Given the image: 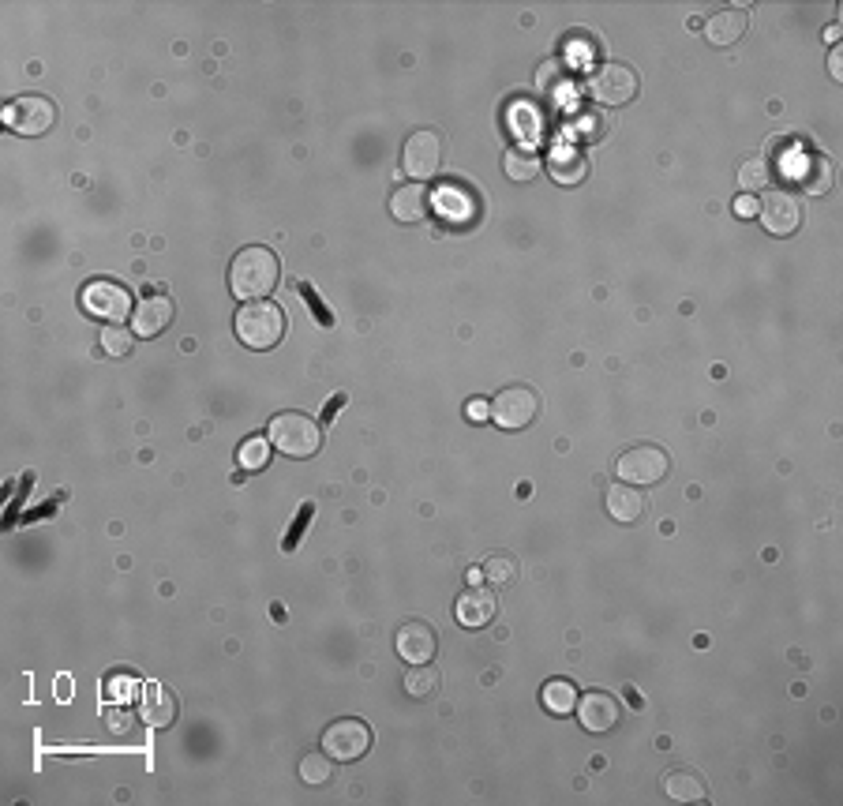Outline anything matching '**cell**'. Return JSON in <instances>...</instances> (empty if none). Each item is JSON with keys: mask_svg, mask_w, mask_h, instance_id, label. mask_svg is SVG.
Masks as SVG:
<instances>
[{"mask_svg": "<svg viewBox=\"0 0 843 806\" xmlns=\"http://www.w3.org/2000/svg\"><path fill=\"white\" fill-rule=\"evenodd\" d=\"M79 304L90 319H102V323H124L132 308V289L128 285H117L109 278H98V282H87L83 293H79Z\"/></svg>", "mask_w": 843, "mask_h": 806, "instance_id": "5", "label": "cell"}, {"mask_svg": "<svg viewBox=\"0 0 843 806\" xmlns=\"http://www.w3.org/2000/svg\"><path fill=\"white\" fill-rule=\"evenodd\" d=\"M480 574H484V585H491V589H510V585L518 582V559H514V555L495 552V555L484 559Z\"/></svg>", "mask_w": 843, "mask_h": 806, "instance_id": "27", "label": "cell"}, {"mask_svg": "<svg viewBox=\"0 0 843 806\" xmlns=\"http://www.w3.org/2000/svg\"><path fill=\"white\" fill-rule=\"evenodd\" d=\"M589 94L596 105H626L637 94V75L626 64H600L589 75Z\"/></svg>", "mask_w": 843, "mask_h": 806, "instance_id": "10", "label": "cell"}, {"mask_svg": "<svg viewBox=\"0 0 843 806\" xmlns=\"http://www.w3.org/2000/svg\"><path fill=\"white\" fill-rule=\"evenodd\" d=\"M769 177H772L769 162H765V158H750V162H742V169H739V188L746 195H757L769 188Z\"/></svg>", "mask_w": 843, "mask_h": 806, "instance_id": "30", "label": "cell"}, {"mask_svg": "<svg viewBox=\"0 0 843 806\" xmlns=\"http://www.w3.org/2000/svg\"><path fill=\"white\" fill-rule=\"evenodd\" d=\"M139 717L147 728L162 732L177 720V698L162 687V683H143V694H139Z\"/></svg>", "mask_w": 843, "mask_h": 806, "instance_id": "17", "label": "cell"}, {"mask_svg": "<svg viewBox=\"0 0 843 806\" xmlns=\"http://www.w3.org/2000/svg\"><path fill=\"white\" fill-rule=\"evenodd\" d=\"M173 319H177L173 300L165 297V293H147V297L135 304L132 330L139 338H158V334H165V330L173 327Z\"/></svg>", "mask_w": 843, "mask_h": 806, "instance_id": "14", "label": "cell"}, {"mask_svg": "<svg viewBox=\"0 0 843 806\" xmlns=\"http://www.w3.org/2000/svg\"><path fill=\"white\" fill-rule=\"evenodd\" d=\"M480 582H484V574H480V567H473L469 570V585H480Z\"/></svg>", "mask_w": 843, "mask_h": 806, "instance_id": "41", "label": "cell"}, {"mask_svg": "<svg viewBox=\"0 0 843 806\" xmlns=\"http://www.w3.org/2000/svg\"><path fill=\"white\" fill-rule=\"evenodd\" d=\"M615 473H619L622 484L630 488H652L671 473V458H667L664 447H652V443H637L622 454L615 462Z\"/></svg>", "mask_w": 843, "mask_h": 806, "instance_id": "4", "label": "cell"}, {"mask_svg": "<svg viewBox=\"0 0 843 806\" xmlns=\"http://www.w3.org/2000/svg\"><path fill=\"white\" fill-rule=\"evenodd\" d=\"M102 349L105 357H128L135 349V330H124L120 323H109L102 330Z\"/></svg>", "mask_w": 843, "mask_h": 806, "instance_id": "33", "label": "cell"}, {"mask_svg": "<svg viewBox=\"0 0 843 806\" xmlns=\"http://www.w3.org/2000/svg\"><path fill=\"white\" fill-rule=\"evenodd\" d=\"M57 124V105L42 98V94H19L4 105V128H12L15 135H45Z\"/></svg>", "mask_w": 843, "mask_h": 806, "instance_id": "7", "label": "cell"}, {"mask_svg": "<svg viewBox=\"0 0 843 806\" xmlns=\"http://www.w3.org/2000/svg\"><path fill=\"white\" fill-rule=\"evenodd\" d=\"M341 405H345V394H334V398L326 402V413H323V417H326V420H334V413H338Z\"/></svg>", "mask_w": 843, "mask_h": 806, "instance_id": "39", "label": "cell"}, {"mask_svg": "<svg viewBox=\"0 0 843 806\" xmlns=\"http://www.w3.org/2000/svg\"><path fill=\"white\" fill-rule=\"evenodd\" d=\"M832 180H836V169L825 154H810L806 162L799 165V188L806 195H829Z\"/></svg>", "mask_w": 843, "mask_h": 806, "instance_id": "23", "label": "cell"}, {"mask_svg": "<svg viewBox=\"0 0 843 806\" xmlns=\"http://www.w3.org/2000/svg\"><path fill=\"white\" fill-rule=\"evenodd\" d=\"M540 169H544V162L536 158L533 150H525V147H514V150H506V158H503V173L514 184H529V180H536L540 177Z\"/></svg>", "mask_w": 843, "mask_h": 806, "instance_id": "26", "label": "cell"}, {"mask_svg": "<svg viewBox=\"0 0 843 806\" xmlns=\"http://www.w3.org/2000/svg\"><path fill=\"white\" fill-rule=\"evenodd\" d=\"M267 435L274 450H281L285 458H315L323 450V428L308 413H296V409L274 413Z\"/></svg>", "mask_w": 843, "mask_h": 806, "instance_id": "2", "label": "cell"}, {"mask_svg": "<svg viewBox=\"0 0 843 806\" xmlns=\"http://www.w3.org/2000/svg\"><path fill=\"white\" fill-rule=\"evenodd\" d=\"M281 278V263L278 255L263 248V244H252V248H240L233 255V267H229V289L240 304L248 300H267L274 293V285Z\"/></svg>", "mask_w": 843, "mask_h": 806, "instance_id": "1", "label": "cell"}, {"mask_svg": "<svg viewBox=\"0 0 843 806\" xmlns=\"http://www.w3.org/2000/svg\"><path fill=\"white\" fill-rule=\"evenodd\" d=\"M431 210V195L424 184H401V188H394V195H390V214H394V222L401 225H416L424 222Z\"/></svg>", "mask_w": 843, "mask_h": 806, "instance_id": "18", "label": "cell"}, {"mask_svg": "<svg viewBox=\"0 0 843 806\" xmlns=\"http://www.w3.org/2000/svg\"><path fill=\"white\" fill-rule=\"evenodd\" d=\"M604 507H607V514H611V522L634 525L637 518L645 514V495L619 480V484H611L604 492Z\"/></svg>", "mask_w": 843, "mask_h": 806, "instance_id": "20", "label": "cell"}, {"mask_svg": "<svg viewBox=\"0 0 843 806\" xmlns=\"http://www.w3.org/2000/svg\"><path fill=\"white\" fill-rule=\"evenodd\" d=\"M109 728H128V717H109Z\"/></svg>", "mask_w": 843, "mask_h": 806, "instance_id": "42", "label": "cell"}, {"mask_svg": "<svg viewBox=\"0 0 843 806\" xmlns=\"http://www.w3.org/2000/svg\"><path fill=\"white\" fill-rule=\"evenodd\" d=\"M548 177L555 180V184H562V188H570V184H581V180L589 177V162H585V158H581L574 147H559L548 158Z\"/></svg>", "mask_w": 843, "mask_h": 806, "instance_id": "22", "label": "cell"}, {"mask_svg": "<svg viewBox=\"0 0 843 806\" xmlns=\"http://www.w3.org/2000/svg\"><path fill=\"white\" fill-rule=\"evenodd\" d=\"M495 612H499V604H495V593L480 589V585L465 589V593L454 600V619H458L465 630H484L491 619H495Z\"/></svg>", "mask_w": 843, "mask_h": 806, "instance_id": "16", "label": "cell"}, {"mask_svg": "<svg viewBox=\"0 0 843 806\" xmlns=\"http://www.w3.org/2000/svg\"><path fill=\"white\" fill-rule=\"evenodd\" d=\"M577 720H581L585 732L604 735V732H611V728H619L622 705L615 702L611 694H604V690H589V694L577 698Z\"/></svg>", "mask_w": 843, "mask_h": 806, "instance_id": "13", "label": "cell"}, {"mask_svg": "<svg viewBox=\"0 0 843 806\" xmlns=\"http://www.w3.org/2000/svg\"><path fill=\"white\" fill-rule=\"evenodd\" d=\"M135 694H143V683L135 675H109V683H105V702L109 705H132Z\"/></svg>", "mask_w": 843, "mask_h": 806, "instance_id": "32", "label": "cell"}, {"mask_svg": "<svg viewBox=\"0 0 843 806\" xmlns=\"http://www.w3.org/2000/svg\"><path fill=\"white\" fill-rule=\"evenodd\" d=\"M435 207H439L443 218H450L454 225H461L476 214V199L465 192V188H458V184H443V188L435 192Z\"/></svg>", "mask_w": 843, "mask_h": 806, "instance_id": "24", "label": "cell"}, {"mask_svg": "<svg viewBox=\"0 0 843 806\" xmlns=\"http://www.w3.org/2000/svg\"><path fill=\"white\" fill-rule=\"evenodd\" d=\"M394 649L405 664H431L435 653H439V638H435V627L424 623V619H409L394 630Z\"/></svg>", "mask_w": 843, "mask_h": 806, "instance_id": "12", "label": "cell"}, {"mask_svg": "<svg viewBox=\"0 0 843 806\" xmlns=\"http://www.w3.org/2000/svg\"><path fill=\"white\" fill-rule=\"evenodd\" d=\"M465 417L473 420V424H484V420H491V402H488V398H473V402L465 405Z\"/></svg>", "mask_w": 843, "mask_h": 806, "instance_id": "37", "label": "cell"}, {"mask_svg": "<svg viewBox=\"0 0 843 806\" xmlns=\"http://www.w3.org/2000/svg\"><path fill=\"white\" fill-rule=\"evenodd\" d=\"M746 27H750L746 8H724V12L709 15V23H705V42L716 45V49H731V45L746 34Z\"/></svg>", "mask_w": 843, "mask_h": 806, "instance_id": "19", "label": "cell"}, {"mask_svg": "<svg viewBox=\"0 0 843 806\" xmlns=\"http://www.w3.org/2000/svg\"><path fill=\"white\" fill-rule=\"evenodd\" d=\"M506 128L525 143V150H533L536 143H544V109L529 98H514L506 105Z\"/></svg>", "mask_w": 843, "mask_h": 806, "instance_id": "15", "label": "cell"}, {"mask_svg": "<svg viewBox=\"0 0 843 806\" xmlns=\"http://www.w3.org/2000/svg\"><path fill=\"white\" fill-rule=\"evenodd\" d=\"M443 165V139L431 128H420L405 139V150H401V169L416 180V184H428Z\"/></svg>", "mask_w": 843, "mask_h": 806, "instance_id": "8", "label": "cell"}, {"mask_svg": "<svg viewBox=\"0 0 843 806\" xmlns=\"http://www.w3.org/2000/svg\"><path fill=\"white\" fill-rule=\"evenodd\" d=\"M829 72H832V79H843V64H840V49H832V57H829Z\"/></svg>", "mask_w": 843, "mask_h": 806, "instance_id": "40", "label": "cell"}, {"mask_svg": "<svg viewBox=\"0 0 843 806\" xmlns=\"http://www.w3.org/2000/svg\"><path fill=\"white\" fill-rule=\"evenodd\" d=\"M270 435H248L244 443L237 447V465L244 469V473H259V469H267L270 462Z\"/></svg>", "mask_w": 843, "mask_h": 806, "instance_id": "29", "label": "cell"}, {"mask_svg": "<svg viewBox=\"0 0 843 806\" xmlns=\"http://www.w3.org/2000/svg\"><path fill=\"white\" fill-rule=\"evenodd\" d=\"M540 417V394L525 383H514V387H503L495 398H491V420L503 428V432H521L529 428L533 420Z\"/></svg>", "mask_w": 843, "mask_h": 806, "instance_id": "6", "label": "cell"}, {"mask_svg": "<svg viewBox=\"0 0 843 806\" xmlns=\"http://www.w3.org/2000/svg\"><path fill=\"white\" fill-rule=\"evenodd\" d=\"M311 518H315V503H304V507L296 510V518H293V529H289V537L281 540V552H293L296 544H300V537L308 533Z\"/></svg>", "mask_w": 843, "mask_h": 806, "instance_id": "35", "label": "cell"}, {"mask_svg": "<svg viewBox=\"0 0 843 806\" xmlns=\"http://www.w3.org/2000/svg\"><path fill=\"white\" fill-rule=\"evenodd\" d=\"M323 750L338 765L356 762V758H364V754L371 750V728L364 724V720H356V717L334 720V724H330V728L323 732Z\"/></svg>", "mask_w": 843, "mask_h": 806, "instance_id": "9", "label": "cell"}, {"mask_svg": "<svg viewBox=\"0 0 843 806\" xmlns=\"http://www.w3.org/2000/svg\"><path fill=\"white\" fill-rule=\"evenodd\" d=\"M757 207H761L757 195H739V199H735V214H739V218H757Z\"/></svg>", "mask_w": 843, "mask_h": 806, "instance_id": "38", "label": "cell"}, {"mask_svg": "<svg viewBox=\"0 0 843 806\" xmlns=\"http://www.w3.org/2000/svg\"><path fill=\"white\" fill-rule=\"evenodd\" d=\"M300 297L308 300V304H311V312H315V319H319L323 327H334V315L326 312V304H323V300H319V297H315V293H311V285L300 282Z\"/></svg>", "mask_w": 843, "mask_h": 806, "instance_id": "36", "label": "cell"}, {"mask_svg": "<svg viewBox=\"0 0 843 806\" xmlns=\"http://www.w3.org/2000/svg\"><path fill=\"white\" fill-rule=\"evenodd\" d=\"M233 330L248 349L263 353V349H274L285 338V312L270 300H248V304H240Z\"/></svg>", "mask_w": 843, "mask_h": 806, "instance_id": "3", "label": "cell"}, {"mask_svg": "<svg viewBox=\"0 0 843 806\" xmlns=\"http://www.w3.org/2000/svg\"><path fill=\"white\" fill-rule=\"evenodd\" d=\"M757 218L772 237H795L802 225V203L791 192H769L757 207Z\"/></svg>", "mask_w": 843, "mask_h": 806, "instance_id": "11", "label": "cell"}, {"mask_svg": "<svg viewBox=\"0 0 843 806\" xmlns=\"http://www.w3.org/2000/svg\"><path fill=\"white\" fill-rule=\"evenodd\" d=\"M604 132H607V120L596 109H585V113H577L570 120V139H600Z\"/></svg>", "mask_w": 843, "mask_h": 806, "instance_id": "34", "label": "cell"}, {"mask_svg": "<svg viewBox=\"0 0 843 806\" xmlns=\"http://www.w3.org/2000/svg\"><path fill=\"white\" fill-rule=\"evenodd\" d=\"M664 795L675 799V803H705L709 788H705V780L697 777L694 769H671L664 777Z\"/></svg>", "mask_w": 843, "mask_h": 806, "instance_id": "21", "label": "cell"}, {"mask_svg": "<svg viewBox=\"0 0 843 806\" xmlns=\"http://www.w3.org/2000/svg\"><path fill=\"white\" fill-rule=\"evenodd\" d=\"M439 690V672L431 664H413V672L405 675V694L409 698H431Z\"/></svg>", "mask_w": 843, "mask_h": 806, "instance_id": "31", "label": "cell"}, {"mask_svg": "<svg viewBox=\"0 0 843 806\" xmlns=\"http://www.w3.org/2000/svg\"><path fill=\"white\" fill-rule=\"evenodd\" d=\"M577 687L570 683V679H548L544 683V690H540V702H544V709H548L551 717H570L577 709Z\"/></svg>", "mask_w": 843, "mask_h": 806, "instance_id": "25", "label": "cell"}, {"mask_svg": "<svg viewBox=\"0 0 843 806\" xmlns=\"http://www.w3.org/2000/svg\"><path fill=\"white\" fill-rule=\"evenodd\" d=\"M334 769H338V762L330 758V754H304L300 758V765H296V773H300V780L308 784V788H323V784H330L334 780Z\"/></svg>", "mask_w": 843, "mask_h": 806, "instance_id": "28", "label": "cell"}]
</instances>
